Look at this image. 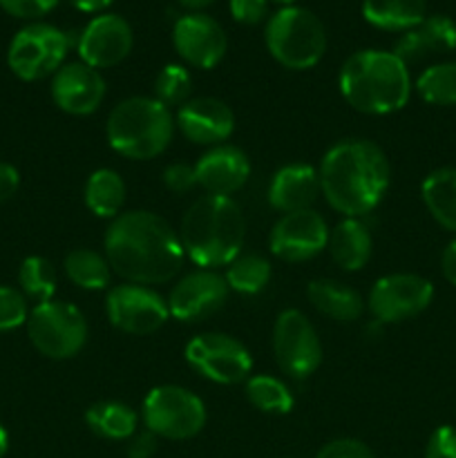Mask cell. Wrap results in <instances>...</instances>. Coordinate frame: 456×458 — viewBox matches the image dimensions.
Listing matches in <instances>:
<instances>
[{
  "mask_svg": "<svg viewBox=\"0 0 456 458\" xmlns=\"http://www.w3.org/2000/svg\"><path fill=\"white\" fill-rule=\"evenodd\" d=\"M429 215L445 231L456 233V168H438L425 177L420 186Z\"/></svg>",
  "mask_w": 456,
  "mask_h": 458,
  "instance_id": "obj_26",
  "label": "cell"
},
{
  "mask_svg": "<svg viewBox=\"0 0 456 458\" xmlns=\"http://www.w3.org/2000/svg\"><path fill=\"white\" fill-rule=\"evenodd\" d=\"M266 47L286 70H311L326 52V31L320 18L304 7H282L266 22Z\"/></svg>",
  "mask_w": 456,
  "mask_h": 458,
  "instance_id": "obj_6",
  "label": "cell"
},
{
  "mask_svg": "<svg viewBox=\"0 0 456 458\" xmlns=\"http://www.w3.org/2000/svg\"><path fill=\"white\" fill-rule=\"evenodd\" d=\"M425 458H456V428L441 425L434 429L425 447Z\"/></svg>",
  "mask_w": 456,
  "mask_h": 458,
  "instance_id": "obj_37",
  "label": "cell"
},
{
  "mask_svg": "<svg viewBox=\"0 0 456 458\" xmlns=\"http://www.w3.org/2000/svg\"><path fill=\"white\" fill-rule=\"evenodd\" d=\"M320 191L344 217L371 213L389 188V161L374 141L347 139L331 148L320 164Z\"/></svg>",
  "mask_w": 456,
  "mask_h": 458,
  "instance_id": "obj_2",
  "label": "cell"
},
{
  "mask_svg": "<svg viewBox=\"0 0 456 458\" xmlns=\"http://www.w3.org/2000/svg\"><path fill=\"white\" fill-rule=\"evenodd\" d=\"M27 318H30V309H27V298L22 291L13 286H0V334L27 325Z\"/></svg>",
  "mask_w": 456,
  "mask_h": 458,
  "instance_id": "obj_35",
  "label": "cell"
},
{
  "mask_svg": "<svg viewBox=\"0 0 456 458\" xmlns=\"http://www.w3.org/2000/svg\"><path fill=\"white\" fill-rule=\"evenodd\" d=\"M246 398L266 414H289L293 410V394L275 376H250L246 380Z\"/></svg>",
  "mask_w": 456,
  "mask_h": 458,
  "instance_id": "obj_31",
  "label": "cell"
},
{
  "mask_svg": "<svg viewBox=\"0 0 456 458\" xmlns=\"http://www.w3.org/2000/svg\"><path fill=\"white\" fill-rule=\"evenodd\" d=\"M146 428L170 441L197 437L206 425V405L199 396L179 385H159L150 389L141 407Z\"/></svg>",
  "mask_w": 456,
  "mask_h": 458,
  "instance_id": "obj_9",
  "label": "cell"
},
{
  "mask_svg": "<svg viewBox=\"0 0 456 458\" xmlns=\"http://www.w3.org/2000/svg\"><path fill=\"white\" fill-rule=\"evenodd\" d=\"M70 52V36L47 22L25 25L12 38L7 65L21 81H43L54 76Z\"/></svg>",
  "mask_w": 456,
  "mask_h": 458,
  "instance_id": "obj_8",
  "label": "cell"
},
{
  "mask_svg": "<svg viewBox=\"0 0 456 458\" xmlns=\"http://www.w3.org/2000/svg\"><path fill=\"white\" fill-rule=\"evenodd\" d=\"M228 291L226 277L210 268H199L174 284L168 298V311L179 322H201L224 307Z\"/></svg>",
  "mask_w": 456,
  "mask_h": 458,
  "instance_id": "obj_17",
  "label": "cell"
},
{
  "mask_svg": "<svg viewBox=\"0 0 456 458\" xmlns=\"http://www.w3.org/2000/svg\"><path fill=\"white\" fill-rule=\"evenodd\" d=\"M179 4H182L183 9H188L190 13H199L204 12L206 7H210L213 3H217V0H177Z\"/></svg>",
  "mask_w": 456,
  "mask_h": 458,
  "instance_id": "obj_45",
  "label": "cell"
},
{
  "mask_svg": "<svg viewBox=\"0 0 456 458\" xmlns=\"http://www.w3.org/2000/svg\"><path fill=\"white\" fill-rule=\"evenodd\" d=\"M85 423L94 434L107 438V441H125L137 434L139 416L125 403L103 401L85 411Z\"/></svg>",
  "mask_w": 456,
  "mask_h": 458,
  "instance_id": "obj_27",
  "label": "cell"
},
{
  "mask_svg": "<svg viewBox=\"0 0 456 458\" xmlns=\"http://www.w3.org/2000/svg\"><path fill=\"white\" fill-rule=\"evenodd\" d=\"M329 249L331 258L344 271H360L367 267L374 253V237L362 219L347 217L329 231Z\"/></svg>",
  "mask_w": 456,
  "mask_h": 458,
  "instance_id": "obj_23",
  "label": "cell"
},
{
  "mask_svg": "<svg viewBox=\"0 0 456 458\" xmlns=\"http://www.w3.org/2000/svg\"><path fill=\"white\" fill-rule=\"evenodd\" d=\"M18 186H21V174H18V170L12 164L0 161V204L12 199L18 192Z\"/></svg>",
  "mask_w": 456,
  "mask_h": 458,
  "instance_id": "obj_42",
  "label": "cell"
},
{
  "mask_svg": "<svg viewBox=\"0 0 456 458\" xmlns=\"http://www.w3.org/2000/svg\"><path fill=\"white\" fill-rule=\"evenodd\" d=\"M228 289L241 295H255L266 289L271 280V264L258 253H240L226 268Z\"/></svg>",
  "mask_w": 456,
  "mask_h": 458,
  "instance_id": "obj_30",
  "label": "cell"
},
{
  "mask_svg": "<svg viewBox=\"0 0 456 458\" xmlns=\"http://www.w3.org/2000/svg\"><path fill=\"white\" fill-rule=\"evenodd\" d=\"M65 276L85 291H103L110 284L112 268L106 255L92 249H74L65 258Z\"/></svg>",
  "mask_w": 456,
  "mask_h": 458,
  "instance_id": "obj_29",
  "label": "cell"
},
{
  "mask_svg": "<svg viewBox=\"0 0 456 458\" xmlns=\"http://www.w3.org/2000/svg\"><path fill=\"white\" fill-rule=\"evenodd\" d=\"M85 206L97 217L114 219L125 201V183L121 174L112 168H98L89 174L85 183Z\"/></svg>",
  "mask_w": 456,
  "mask_h": 458,
  "instance_id": "obj_28",
  "label": "cell"
},
{
  "mask_svg": "<svg viewBox=\"0 0 456 458\" xmlns=\"http://www.w3.org/2000/svg\"><path fill=\"white\" fill-rule=\"evenodd\" d=\"M329 244V226L316 210H295L277 219L268 246L275 258L284 262H307Z\"/></svg>",
  "mask_w": 456,
  "mask_h": 458,
  "instance_id": "obj_14",
  "label": "cell"
},
{
  "mask_svg": "<svg viewBox=\"0 0 456 458\" xmlns=\"http://www.w3.org/2000/svg\"><path fill=\"white\" fill-rule=\"evenodd\" d=\"M134 34L130 22L119 13H101L85 25L76 40V52L85 65L107 70L119 65L132 52Z\"/></svg>",
  "mask_w": 456,
  "mask_h": 458,
  "instance_id": "obj_15",
  "label": "cell"
},
{
  "mask_svg": "<svg viewBox=\"0 0 456 458\" xmlns=\"http://www.w3.org/2000/svg\"><path fill=\"white\" fill-rule=\"evenodd\" d=\"M192 79L183 65H165L155 79V98L165 107H182L190 101Z\"/></svg>",
  "mask_w": 456,
  "mask_h": 458,
  "instance_id": "obj_34",
  "label": "cell"
},
{
  "mask_svg": "<svg viewBox=\"0 0 456 458\" xmlns=\"http://www.w3.org/2000/svg\"><path fill=\"white\" fill-rule=\"evenodd\" d=\"M52 98L58 110L74 116L92 114L106 98V81L101 72L83 61L65 63L52 76Z\"/></svg>",
  "mask_w": 456,
  "mask_h": 458,
  "instance_id": "obj_18",
  "label": "cell"
},
{
  "mask_svg": "<svg viewBox=\"0 0 456 458\" xmlns=\"http://www.w3.org/2000/svg\"><path fill=\"white\" fill-rule=\"evenodd\" d=\"M173 112L150 97H132L121 101L110 112L106 125L112 150L137 161L159 157L173 141Z\"/></svg>",
  "mask_w": 456,
  "mask_h": 458,
  "instance_id": "obj_5",
  "label": "cell"
},
{
  "mask_svg": "<svg viewBox=\"0 0 456 458\" xmlns=\"http://www.w3.org/2000/svg\"><path fill=\"white\" fill-rule=\"evenodd\" d=\"M164 183L168 191L177 192V195H186L188 191L197 186L195 168L188 164H170L164 170Z\"/></svg>",
  "mask_w": 456,
  "mask_h": 458,
  "instance_id": "obj_39",
  "label": "cell"
},
{
  "mask_svg": "<svg viewBox=\"0 0 456 458\" xmlns=\"http://www.w3.org/2000/svg\"><path fill=\"white\" fill-rule=\"evenodd\" d=\"M441 271L450 284L456 286V237L445 246L441 255Z\"/></svg>",
  "mask_w": 456,
  "mask_h": 458,
  "instance_id": "obj_43",
  "label": "cell"
},
{
  "mask_svg": "<svg viewBox=\"0 0 456 458\" xmlns=\"http://www.w3.org/2000/svg\"><path fill=\"white\" fill-rule=\"evenodd\" d=\"M308 300L322 316L338 322H353L365 311L360 293L335 280H313L307 289Z\"/></svg>",
  "mask_w": 456,
  "mask_h": 458,
  "instance_id": "obj_24",
  "label": "cell"
},
{
  "mask_svg": "<svg viewBox=\"0 0 456 458\" xmlns=\"http://www.w3.org/2000/svg\"><path fill=\"white\" fill-rule=\"evenodd\" d=\"M273 3L282 4V7H291V4H295V0H273Z\"/></svg>",
  "mask_w": 456,
  "mask_h": 458,
  "instance_id": "obj_47",
  "label": "cell"
},
{
  "mask_svg": "<svg viewBox=\"0 0 456 458\" xmlns=\"http://www.w3.org/2000/svg\"><path fill=\"white\" fill-rule=\"evenodd\" d=\"M179 240L199 268L228 267L244 249L246 217L231 197L204 195L183 215Z\"/></svg>",
  "mask_w": 456,
  "mask_h": 458,
  "instance_id": "obj_3",
  "label": "cell"
},
{
  "mask_svg": "<svg viewBox=\"0 0 456 458\" xmlns=\"http://www.w3.org/2000/svg\"><path fill=\"white\" fill-rule=\"evenodd\" d=\"M18 284H21L25 298L36 300V302H49L56 293V271L52 262L40 255L22 259L21 271H18Z\"/></svg>",
  "mask_w": 456,
  "mask_h": 458,
  "instance_id": "obj_33",
  "label": "cell"
},
{
  "mask_svg": "<svg viewBox=\"0 0 456 458\" xmlns=\"http://www.w3.org/2000/svg\"><path fill=\"white\" fill-rule=\"evenodd\" d=\"M61 0H0V7L13 18L22 21H36V18L47 16Z\"/></svg>",
  "mask_w": 456,
  "mask_h": 458,
  "instance_id": "obj_36",
  "label": "cell"
},
{
  "mask_svg": "<svg viewBox=\"0 0 456 458\" xmlns=\"http://www.w3.org/2000/svg\"><path fill=\"white\" fill-rule=\"evenodd\" d=\"M106 311L112 325L123 334L150 335L168 322V302L143 284H121L110 289Z\"/></svg>",
  "mask_w": 456,
  "mask_h": 458,
  "instance_id": "obj_13",
  "label": "cell"
},
{
  "mask_svg": "<svg viewBox=\"0 0 456 458\" xmlns=\"http://www.w3.org/2000/svg\"><path fill=\"white\" fill-rule=\"evenodd\" d=\"M27 334L43 356L67 360L88 343V322L74 304L49 300L31 309L27 318Z\"/></svg>",
  "mask_w": 456,
  "mask_h": 458,
  "instance_id": "obj_7",
  "label": "cell"
},
{
  "mask_svg": "<svg viewBox=\"0 0 456 458\" xmlns=\"http://www.w3.org/2000/svg\"><path fill=\"white\" fill-rule=\"evenodd\" d=\"M173 45L179 56L197 70H213L226 56L228 38L224 27L208 13H186L174 22Z\"/></svg>",
  "mask_w": 456,
  "mask_h": 458,
  "instance_id": "obj_16",
  "label": "cell"
},
{
  "mask_svg": "<svg viewBox=\"0 0 456 458\" xmlns=\"http://www.w3.org/2000/svg\"><path fill=\"white\" fill-rule=\"evenodd\" d=\"M273 352L277 365L291 378L304 380L320 367L322 343L313 322L298 309H286L273 327Z\"/></svg>",
  "mask_w": 456,
  "mask_h": 458,
  "instance_id": "obj_10",
  "label": "cell"
},
{
  "mask_svg": "<svg viewBox=\"0 0 456 458\" xmlns=\"http://www.w3.org/2000/svg\"><path fill=\"white\" fill-rule=\"evenodd\" d=\"M186 362L217 385H237L249 378L253 358L244 343L226 334H201L186 344Z\"/></svg>",
  "mask_w": 456,
  "mask_h": 458,
  "instance_id": "obj_11",
  "label": "cell"
},
{
  "mask_svg": "<svg viewBox=\"0 0 456 458\" xmlns=\"http://www.w3.org/2000/svg\"><path fill=\"white\" fill-rule=\"evenodd\" d=\"M67 3H70L74 9H79V12L101 13V12H106V9L110 7L114 0H67Z\"/></svg>",
  "mask_w": 456,
  "mask_h": 458,
  "instance_id": "obj_44",
  "label": "cell"
},
{
  "mask_svg": "<svg viewBox=\"0 0 456 458\" xmlns=\"http://www.w3.org/2000/svg\"><path fill=\"white\" fill-rule=\"evenodd\" d=\"M110 268L130 284H165L183 267L179 233L150 210H130L112 219L106 231Z\"/></svg>",
  "mask_w": 456,
  "mask_h": 458,
  "instance_id": "obj_1",
  "label": "cell"
},
{
  "mask_svg": "<svg viewBox=\"0 0 456 458\" xmlns=\"http://www.w3.org/2000/svg\"><path fill=\"white\" fill-rule=\"evenodd\" d=\"M416 92L432 106H456V61L429 65L416 79Z\"/></svg>",
  "mask_w": 456,
  "mask_h": 458,
  "instance_id": "obj_32",
  "label": "cell"
},
{
  "mask_svg": "<svg viewBox=\"0 0 456 458\" xmlns=\"http://www.w3.org/2000/svg\"><path fill=\"white\" fill-rule=\"evenodd\" d=\"M340 92L362 114H392L402 110L411 97V76L393 52L362 49L340 67Z\"/></svg>",
  "mask_w": 456,
  "mask_h": 458,
  "instance_id": "obj_4",
  "label": "cell"
},
{
  "mask_svg": "<svg viewBox=\"0 0 456 458\" xmlns=\"http://www.w3.org/2000/svg\"><path fill=\"white\" fill-rule=\"evenodd\" d=\"M434 300V284L416 273L380 277L369 293V311L376 322L398 325L420 316Z\"/></svg>",
  "mask_w": 456,
  "mask_h": 458,
  "instance_id": "obj_12",
  "label": "cell"
},
{
  "mask_svg": "<svg viewBox=\"0 0 456 458\" xmlns=\"http://www.w3.org/2000/svg\"><path fill=\"white\" fill-rule=\"evenodd\" d=\"M320 174L308 164H289L277 170L268 186V204L280 213L311 208L320 195Z\"/></svg>",
  "mask_w": 456,
  "mask_h": 458,
  "instance_id": "obj_22",
  "label": "cell"
},
{
  "mask_svg": "<svg viewBox=\"0 0 456 458\" xmlns=\"http://www.w3.org/2000/svg\"><path fill=\"white\" fill-rule=\"evenodd\" d=\"M231 13L241 25H259L268 13V0H231Z\"/></svg>",
  "mask_w": 456,
  "mask_h": 458,
  "instance_id": "obj_40",
  "label": "cell"
},
{
  "mask_svg": "<svg viewBox=\"0 0 456 458\" xmlns=\"http://www.w3.org/2000/svg\"><path fill=\"white\" fill-rule=\"evenodd\" d=\"M316 458H374V452L356 438H338L326 443Z\"/></svg>",
  "mask_w": 456,
  "mask_h": 458,
  "instance_id": "obj_38",
  "label": "cell"
},
{
  "mask_svg": "<svg viewBox=\"0 0 456 458\" xmlns=\"http://www.w3.org/2000/svg\"><path fill=\"white\" fill-rule=\"evenodd\" d=\"M7 450H9V434H7V429L0 425V458L7 454Z\"/></svg>",
  "mask_w": 456,
  "mask_h": 458,
  "instance_id": "obj_46",
  "label": "cell"
},
{
  "mask_svg": "<svg viewBox=\"0 0 456 458\" xmlns=\"http://www.w3.org/2000/svg\"><path fill=\"white\" fill-rule=\"evenodd\" d=\"M156 452V434L137 432L128 443V458H152Z\"/></svg>",
  "mask_w": 456,
  "mask_h": 458,
  "instance_id": "obj_41",
  "label": "cell"
},
{
  "mask_svg": "<svg viewBox=\"0 0 456 458\" xmlns=\"http://www.w3.org/2000/svg\"><path fill=\"white\" fill-rule=\"evenodd\" d=\"M197 186L208 195L231 197L241 191L250 177V161L237 146H213L195 165Z\"/></svg>",
  "mask_w": 456,
  "mask_h": 458,
  "instance_id": "obj_20",
  "label": "cell"
},
{
  "mask_svg": "<svg viewBox=\"0 0 456 458\" xmlns=\"http://www.w3.org/2000/svg\"><path fill=\"white\" fill-rule=\"evenodd\" d=\"M427 16V0H362V18L384 31H410Z\"/></svg>",
  "mask_w": 456,
  "mask_h": 458,
  "instance_id": "obj_25",
  "label": "cell"
},
{
  "mask_svg": "<svg viewBox=\"0 0 456 458\" xmlns=\"http://www.w3.org/2000/svg\"><path fill=\"white\" fill-rule=\"evenodd\" d=\"M177 125L188 141L199 146H219L235 130V114L219 98L197 97L179 107Z\"/></svg>",
  "mask_w": 456,
  "mask_h": 458,
  "instance_id": "obj_19",
  "label": "cell"
},
{
  "mask_svg": "<svg viewBox=\"0 0 456 458\" xmlns=\"http://www.w3.org/2000/svg\"><path fill=\"white\" fill-rule=\"evenodd\" d=\"M456 49V22L450 16H425L423 22L411 27L410 31L398 38L393 54L401 58L402 63H416L423 61L427 56H436V54H447Z\"/></svg>",
  "mask_w": 456,
  "mask_h": 458,
  "instance_id": "obj_21",
  "label": "cell"
}]
</instances>
